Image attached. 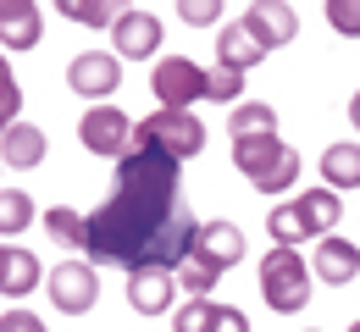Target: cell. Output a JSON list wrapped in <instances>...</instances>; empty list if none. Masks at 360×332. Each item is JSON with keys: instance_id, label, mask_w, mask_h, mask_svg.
Segmentation results:
<instances>
[{"instance_id": "6da1fadb", "label": "cell", "mask_w": 360, "mask_h": 332, "mask_svg": "<svg viewBox=\"0 0 360 332\" xmlns=\"http://www.w3.org/2000/svg\"><path fill=\"white\" fill-rule=\"evenodd\" d=\"M178 166L183 161H172L161 144H134V155L117 161V194L89 216V260L178 272L194 255L200 222L178 199Z\"/></svg>"}, {"instance_id": "7a4b0ae2", "label": "cell", "mask_w": 360, "mask_h": 332, "mask_svg": "<svg viewBox=\"0 0 360 332\" xmlns=\"http://www.w3.org/2000/svg\"><path fill=\"white\" fill-rule=\"evenodd\" d=\"M233 166L255 183L261 194H283L300 183V150L294 144H283L277 133H266V139H233Z\"/></svg>"}, {"instance_id": "3957f363", "label": "cell", "mask_w": 360, "mask_h": 332, "mask_svg": "<svg viewBox=\"0 0 360 332\" xmlns=\"http://www.w3.org/2000/svg\"><path fill=\"white\" fill-rule=\"evenodd\" d=\"M311 288H316V272L300 249H277L271 244L261 255V299H266L277 316H300L311 305Z\"/></svg>"}, {"instance_id": "277c9868", "label": "cell", "mask_w": 360, "mask_h": 332, "mask_svg": "<svg viewBox=\"0 0 360 332\" xmlns=\"http://www.w3.org/2000/svg\"><path fill=\"white\" fill-rule=\"evenodd\" d=\"M134 144H161L172 161H194L205 155V122L194 111H150L134 128Z\"/></svg>"}, {"instance_id": "5b68a950", "label": "cell", "mask_w": 360, "mask_h": 332, "mask_svg": "<svg viewBox=\"0 0 360 332\" xmlns=\"http://www.w3.org/2000/svg\"><path fill=\"white\" fill-rule=\"evenodd\" d=\"M134 128L139 122H128L117 105H89L84 122H78V139H84V150L100 155V161H128V155H134Z\"/></svg>"}, {"instance_id": "8992f818", "label": "cell", "mask_w": 360, "mask_h": 332, "mask_svg": "<svg viewBox=\"0 0 360 332\" xmlns=\"http://www.w3.org/2000/svg\"><path fill=\"white\" fill-rule=\"evenodd\" d=\"M205 78L188 55H161L155 72H150V95L161 100V111H188L194 100H205Z\"/></svg>"}, {"instance_id": "52a82bcc", "label": "cell", "mask_w": 360, "mask_h": 332, "mask_svg": "<svg viewBox=\"0 0 360 332\" xmlns=\"http://www.w3.org/2000/svg\"><path fill=\"white\" fill-rule=\"evenodd\" d=\"M67 89L78 100H105L122 89V55H111V50H78L72 61H67Z\"/></svg>"}, {"instance_id": "ba28073f", "label": "cell", "mask_w": 360, "mask_h": 332, "mask_svg": "<svg viewBox=\"0 0 360 332\" xmlns=\"http://www.w3.org/2000/svg\"><path fill=\"white\" fill-rule=\"evenodd\" d=\"M45 293L61 316H89L94 299H100V277H94V260H61L45 277Z\"/></svg>"}, {"instance_id": "9c48e42d", "label": "cell", "mask_w": 360, "mask_h": 332, "mask_svg": "<svg viewBox=\"0 0 360 332\" xmlns=\"http://www.w3.org/2000/svg\"><path fill=\"white\" fill-rule=\"evenodd\" d=\"M111 50H117L122 61H155V50H161V17L122 6L117 28H111Z\"/></svg>"}, {"instance_id": "30bf717a", "label": "cell", "mask_w": 360, "mask_h": 332, "mask_svg": "<svg viewBox=\"0 0 360 332\" xmlns=\"http://www.w3.org/2000/svg\"><path fill=\"white\" fill-rule=\"evenodd\" d=\"M45 39V6L34 0H0V50L17 55V50H34Z\"/></svg>"}, {"instance_id": "8fae6325", "label": "cell", "mask_w": 360, "mask_h": 332, "mask_svg": "<svg viewBox=\"0 0 360 332\" xmlns=\"http://www.w3.org/2000/svg\"><path fill=\"white\" fill-rule=\"evenodd\" d=\"M128 305H134L139 316H167L178 305V272H167V266L128 272Z\"/></svg>"}, {"instance_id": "7c38bea8", "label": "cell", "mask_w": 360, "mask_h": 332, "mask_svg": "<svg viewBox=\"0 0 360 332\" xmlns=\"http://www.w3.org/2000/svg\"><path fill=\"white\" fill-rule=\"evenodd\" d=\"M288 205H294V216H300L305 238H316V244L333 238V233H338V222H344V199H338V189H327V183H321V189L294 194Z\"/></svg>"}, {"instance_id": "4fadbf2b", "label": "cell", "mask_w": 360, "mask_h": 332, "mask_svg": "<svg viewBox=\"0 0 360 332\" xmlns=\"http://www.w3.org/2000/svg\"><path fill=\"white\" fill-rule=\"evenodd\" d=\"M172 332H250V316L238 305H217V299H188L172 316Z\"/></svg>"}, {"instance_id": "5bb4252c", "label": "cell", "mask_w": 360, "mask_h": 332, "mask_svg": "<svg viewBox=\"0 0 360 332\" xmlns=\"http://www.w3.org/2000/svg\"><path fill=\"white\" fill-rule=\"evenodd\" d=\"M311 272H316L327 288L355 283V277H360V244H349L344 233L321 238V244H316V255H311Z\"/></svg>"}, {"instance_id": "9a60e30c", "label": "cell", "mask_w": 360, "mask_h": 332, "mask_svg": "<svg viewBox=\"0 0 360 332\" xmlns=\"http://www.w3.org/2000/svg\"><path fill=\"white\" fill-rule=\"evenodd\" d=\"M45 277H50V272L39 266L34 249H22V244H0V293H6V299H28Z\"/></svg>"}, {"instance_id": "2e32d148", "label": "cell", "mask_w": 360, "mask_h": 332, "mask_svg": "<svg viewBox=\"0 0 360 332\" xmlns=\"http://www.w3.org/2000/svg\"><path fill=\"white\" fill-rule=\"evenodd\" d=\"M194 255L227 272L233 260H244V227H238V222H227V216L200 222V233H194Z\"/></svg>"}, {"instance_id": "e0dca14e", "label": "cell", "mask_w": 360, "mask_h": 332, "mask_svg": "<svg viewBox=\"0 0 360 332\" xmlns=\"http://www.w3.org/2000/svg\"><path fill=\"white\" fill-rule=\"evenodd\" d=\"M217 55H222V67H238V72H250V67H261L271 50L255 39V28L238 17V22H222V34H217Z\"/></svg>"}, {"instance_id": "ac0fdd59", "label": "cell", "mask_w": 360, "mask_h": 332, "mask_svg": "<svg viewBox=\"0 0 360 332\" xmlns=\"http://www.w3.org/2000/svg\"><path fill=\"white\" fill-rule=\"evenodd\" d=\"M244 22L255 28V39H261L266 50L288 45V39L300 34V17H294V6H277V0H261V6H250V11H244Z\"/></svg>"}, {"instance_id": "d6986e66", "label": "cell", "mask_w": 360, "mask_h": 332, "mask_svg": "<svg viewBox=\"0 0 360 332\" xmlns=\"http://www.w3.org/2000/svg\"><path fill=\"white\" fill-rule=\"evenodd\" d=\"M39 161H45V128H34V122H17V128L0 139V166L34 172Z\"/></svg>"}, {"instance_id": "ffe728a7", "label": "cell", "mask_w": 360, "mask_h": 332, "mask_svg": "<svg viewBox=\"0 0 360 332\" xmlns=\"http://www.w3.org/2000/svg\"><path fill=\"white\" fill-rule=\"evenodd\" d=\"M321 183L327 189H360V144L338 139L321 150Z\"/></svg>"}, {"instance_id": "44dd1931", "label": "cell", "mask_w": 360, "mask_h": 332, "mask_svg": "<svg viewBox=\"0 0 360 332\" xmlns=\"http://www.w3.org/2000/svg\"><path fill=\"white\" fill-rule=\"evenodd\" d=\"M227 133L233 139H266V133H277V111L266 100H244L227 111Z\"/></svg>"}, {"instance_id": "7402d4cb", "label": "cell", "mask_w": 360, "mask_h": 332, "mask_svg": "<svg viewBox=\"0 0 360 332\" xmlns=\"http://www.w3.org/2000/svg\"><path fill=\"white\" fill-rule=\"evenodd\" d=\"M39 222H45V233L56 238V244H67V249H84V255H89V216H78V211H67V205H50Z\"/></svg>"}, {"instance_id": "603a6c76", "label": "cell", "mask_w": 360, "mask_h": 332, "mask_svg": "<svg viewBox=\"0 0 360 332\" xmlns=\"http://www.w3.org/2000/svg\"><path fill=\"white\" fill-rule=\"evenodd\" d=\"M39 211H34V199H28V189H0V244L17 233H28V222H34Z\"/></svg>"}, {"instance_id": "cb8c5ba5", "label": "cell", "mask_w": 360, "mask_h": 332, "mask_svg": "<svg viewBox=\"0 0 360 332\" xmlns=\"http://www.w3.org/2000/svg\"><path fill=\"white\" fill-rule=\"evenodd\" d=\"M56 11L84 28H117V17H122V6H111V0H61Z\"/></svg>"}, {"instance_id": "d4e9b609", "label": "cell", "mask_w": 360, "mask_h": 332, "mask_svg": "<svg viewBox=\"0 0 360 332\" xmlns=\"http://www.w3.org/2000/svg\"><path fill=\"white\" fill-rule=\"evenodd\" d=\"M217 283H222V266H211V260H200V255H188L178 266V288H188V299H211Z\"/></svg>"}, {"instance_id": "484cf974", "label": "cell", "mask_w": 360, "mask_h": 332, "mask_svg": "<svg viewBox=\"0 0 360 332\" xmlns=\"http://www.w3.org/2000/svg\"><path fill=\"white\" fill-rule=\"evenodd\" d=\"M17 122H22V89H17L11 61H6V50H0V139H6Z\"/></svg>"}, {"instance_id": "4316f807", "label": "cell", "mask_w": 360, "mask_h": 332, "mask_svg": "<svg viewBox=\"0 0 360 332\" xmlns=\"http://www.w3.org/2000/svg\"><path fill=\"white\" fill-rule=\"evenodd\" d=\"M205 100H222L227 111H233V105H244V72L217 61V67H211V78H205Z\"/></svg>"}, {"instance_id": "83f0119b", "label": "cell", "mask_w": 360, "mask_h": 332, "mask_svg": "<svg viewBox=\"0 0 360 332\" xmlns=\"http://www.w3.org/2000/svg\"><path fill=\"white\" fill-rule=\"evenodd\" d=\"M266 233L277 249H294V244H305V227H300V216H294V205H271L266 211Z\"/></svg>"}, {"instance_id": "f1b7e54d", "label": "cell", "mask_w": 360, "mask_h": 332, "mask_svg": "<svg viewBox=\"0 0 360 332\" xmlns=\"http://www.w3.org/2000/svg\"><path fill=\"white\" fill-rule=\"evenodd\" d=\"M321 17H327V28H333V34L360 39V0H327V6H321Z\"/></svg>"}, {"instance_id": "f546056e", "label": "cell", "mask_w": 360, "mask_h": 332, "mask_svg": "<svg viewBox=\"0 0 360 332\" xmlns=\"http://www.w3.org/2000/svg\"><path fill=\"white\" fill-rule=\"evenodd\" d=\"M178 17L188 28H211L222 17V0H178Z\"/></svg>"}, {"instance_id": "4dcf8cb0", "label": "cell", "mask_w": 360, "mask_h": 332, "mask_svg": "<svg viewBox=\"0 0 360 332\" xmlns=\"http://www.w3.org/2000/svg\"><path fill=\"white\" fill-rule=\"evenodd\" d=\"M0 332H50V327L34 316V310H22V305H17V310H6V316H0Z\"/></svg>"}, {"instance_id": "1f68e13d", "label": "cell", "mask_w": 360, "mask_h": 332, "mask_svg": "<svg viewBox=\"0 0 360 332\" xmlns=\"http://www.w3.org/2000/svg\"><path fill=\"white\" fill-rule=\"evenodd\" d=\"M349 122H355V133H360V89H355V100H349Z\"/></svg>"}, {"instance_id": "d6a6232c", "label": "cell", "mask_w": 360, "mask_h": 332, "mask_svg": "<svg viewBox=\"0 0 360 332\" xmlns=\"http://www.w3.org/2000/svg\"><path fill=\"white\" fill-rule=\"evenodd\" d=\"M349 332H360V321H349Z\"/></svg>"}]
</instances>
